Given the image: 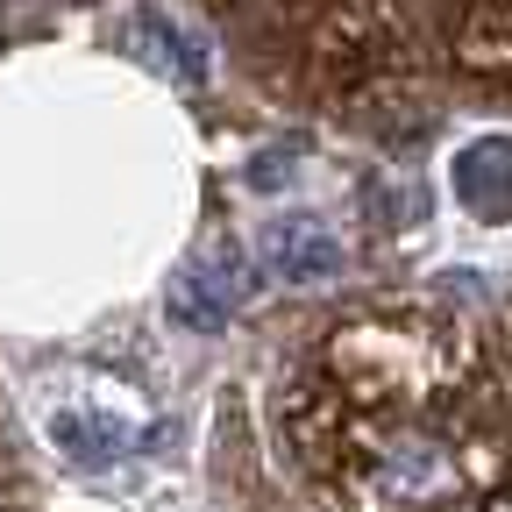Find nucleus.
I'll list each match as a JSON object with an SVG mask.
<instances>
[{"mask_svg": "<svg viewBox=\"0 0 512 512\" xmlns=\"http://www.w3.org/2000/svg\"><path fill=\"white\" fill-rule=\"evenodd\" d=\"M278 448L320 512H491L512 498L505 363L463 313L370 299L292 356Z\"/></svg>", "mask_w": 512, "mask_h": 512, "instance_id": "f257e3e1", "label": "nucleus"}, {"mask_svg": "<svg viewBox=\"0 0 512 512\" xmlns=\"http://www.w3.org/2000/svg\"><path fill=\"white\" fill-rule=\"evenodd\" d=\"M242 292H249V278L235 264V249H207L200 264L178 278V320H192V328H221V320L242 306Z\"/></svg>", "mask_w": 512, "mask_h": 512, "instance_id": "f03ea898", "label": "nucleus"}, {"mask_svg": "<svg viewBox=\"0 0 512 512\" xmlns=\"http://www.w3.org/2000/svg\"><path fill=\"white\" fill-rule=\"evenodd\" d=\"M456 192L477 221H512V136H484L456 157Z\"/></svg>", "mask_w": 512, "mask_h": 512, "instance_id": "7ed1b4c3", "label": "nucleus"}, {"mask_svg": "<svg viewBox=\"0 0 512 512\" xmlns=\"http://www.w3.org/2000/svg\"><path fill=\"white\" fill-rule=\"evenodd\" d=\"M264 256H271V271L278 278H299V285H320V278H335L342 271V242L320 228V221H278L264 235Z\"/></svg>", "mask_w": 512, "mask_h": 512, "instance_id": "20e7f679", "label": "nucleus"}, {"mask_svg": "<svg viewBox=\"0 0 512 512\" xmlns=\"http://www.w3.org/2000/svg\"><path fill=\"white\" fill-rule=\"evenodd\" d=\"M128 50L150 57L164 79H192V86L207 79V36H200V29H178L171 15H143L136 36H128Z\"/></svg>", "mask_w": 512, "mask_h": 512, "instance_id": "39448f33", "label": "nucleus"}, {"mask_svg": "<svg viewBox=\"0 0 512 512\" xmlns=\"http://www.w3.org/2000/svg\"><path fill=\"white\" fill-rule=\"evenodd\" d=\"M498 363H505V392H512V313H505V356Z\"/></svg>", "mask_w": 512, "mask_h": 512, "instance_id": "423d86ee", "label": "nucleus"}]
</instances>
